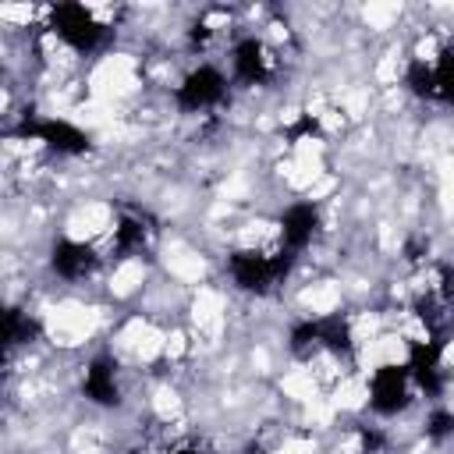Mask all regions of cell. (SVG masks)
Returning a JSON list of instances; mask_svg holds the SVG:
<instances>
[{
  "mask_svg": "<svg viewBox=\"0 0 454 454\" xmlns=\"http://www.w3.org/2000/svg\"><path fill=\"white\" fill-rule=\"evenodd\" d=\"M153 412H157L160 419H171V415H177V412H181V398H177V390H171V387H160L157 394H153Z\"/></svg>",
  "mask_w": 454,
  "mask_h": 454,
  "instance_id": "obj_12",
  "label": "cell"
},
{
  "mask_svg": "<svg viewBox=\"0 0 454 454\" xmlns=\"http://www.w3.org/2000/svg\"><path fill=\"white\" fill-rule=\"evenodd\" d=\"M252 366H256L259 373L270 369V355H266V348H256V351H252Z\"/></svg>",
  "mask_w": 454,
  "mask_h": 454,
  "instance_id": "obj_20",
  "label": "cell"
},
{
  "mask_svg": "<svg viewBox=\"0 0 454 454\" xmlns=\"http://www.w3.org/2000/svg\"><path fill=\"white\" fill-rule=\"evenodd\" d=\"M405 338H412V341H422V344H426V341H430V330L422 326L419 320H408V323H405Z\"/></svg>",
  "mask_w": 454,
  "mask_h": 454,
  "instance_id": "obj_16",
  "label": "cell"
},
{
  "mask_svg": "<svg viewBox=\"0 0 454 454\" xmlns=\"http://www.w3.org/2000/svg\"><path fill=\"white\" fill-rule=\"evenodd\" d=\"M139 60L132 53H110L103 57L100 64L89 75V96L96 103H110V100H121V96H132L139 89Z\"/></svg>",
  "mask_w": 454,
  "mask_h": 454,
  "instance_id": "obj_2",
  "label": "cell"
},
{
  "mask_svg": "<svg viewBox=\"0 0 454 454\" xmlns=\"http://www.w3.org/2000/svg\"><path fill=\"white\" fill-rule=\"evenodd\" d=\"M281 121H284V125H295V121H298V107H288V110L281 114Z\"/></svg>",
  "mask_w": 454,
  "mask_h": 454,
  "instance_id": "obj_22",
  "label": "cell"
},
{
  "mask_svg": "<svg viewBox=\"0 0 454 454\" xmlns=\"http://www.w3.org/2000/svg\"><path fill=\"white\" fill-rule=\"evenodd\" d=\"M0 21L28 25V21H33V4H4V8H0Z\"/></svg>",
  "mask_w": 454,
  "mask_h": 454,
  "instance_id": "obj_13",
  "label": "cell"
},
{
  "mask_svg": "<svg viewBox=\"0 0 454 454\" xmlns=\"http://www.w3.org/2000/svg\"><path fill=\"white\" fill-rule=\"evenodd\" d=\"M398 75H401V64H398V53H390V57H383L380 64H376V82L380 85H390V82H398Z\"/></svg>",
  "mask_w": 454,
  "mask_h": 454,
  "instance_id": "obj_14",
  "label": "cell"
},
{
  "mask_svg": "<svg viewBox=\"0 0 454 454\" xmlns=\"http://www.w3.org/2000/svg\"><path fill=\"white\" fill-rule=\"evenodd\" d=\"M281 390L288 398H295V401H306V405H313L316 401V376L313 373H306V369H291L284 380H281Z\"/></svg>",
  "mask_w": 454,
  "mask_h": 454,
  "instance_id": "obj_8",
  "label": "cell"
},
{
  "mask_svg": "<svg viewBox=\"0 0 454 454\" xmlns=\"http://www.w3.org/2000/svg\"><path fill=\"white\" fill-rule=\"evenodd\" d=\"M146 281V263L142 259H125L114 274H110V295L114 298H132Z\"/></svg>",
  "mask_w": 454,
  "mask_h": 454,
  "instance_id": "obj_6",
  "label": "cell"
},
{
  "mask_svg": "<svg viewBox=\"0 0 454 454\" xmlns=\"http://www.w3.org/2000/svg\"><path fill=\"white\" fill-rule=\"evenodd\" d=\"M415 57H419V60H433V57H437V40H433V36L419 40V46H415Z\"/></svg>",
  "mask_w": 454,
  "mask_h": 454,
  "instance_id": "obj_18",
  "label": "cell"
},
{
  "mask_svg": "<svg viewBox=\"0 0 454 454\" xmlns=\"http://www.w3.org/2000/svg\"><path fill=\"white\" fill-rule=\"evenodd\" d=\"M334 189H338V181H334V177H320L316 185L309 189V199H323V195H330Z\"/></svg>",
  "mask_w": 454,
  "mask_h": 454,
  "instance_id": "obj_17",
  "label": "cell"
},
{
  "mask_svg": "<svg viewBox=\"0 0 454 454\" xmlns=\"http://www.w3.org/2000/svg\"><path fill=\"white\" fill-rule=\"evenodd\" d=\"M366 398H369V390H366V380H358V376H344L338 387H334V408H341V412H358L362 405H366Z\"/></svg>",
  "mask_w": 454,
  "mask_h": 454,
  "instance_id": "obj_7",
  "label": "cell"
},
{
  "mask_svg": "<svg viewBox=\"0 0 454 454\" xmlns=\"http://www.w3.org/2000/svg\"><path fill=\"white\" fill-rule=\"evenodd\" d=\"M320 121H323V128H326V132H341V128H344V117H341L338 110H326Z\"/></svg>",
  "mask_w": 454,
  "mask_h": 454,
  "instance_id": "obj_19",
  "label": "cell"
},
{
  "mask_svg": "<svg viewBox=\"0 0 454 454\" xmlns=\"http://www.w3.org/2000/svg\"><path fill=\"white\" fill-rule=\"evenodd\" d=\"M164 266L171 270V277L181 281V284H199L206 277V259L185 245H171L167 256H164Z\"/></svg>",
  "mask_w": 454,
  "mask_h": 454,
  "instance_id": "obj_4",
  "label": "cell"
},
{
  "mask_svg": "<svg viewBox=\"0 0 454 454\" xmlns=\"http://www.w3.org/2000/svg\"><path fill=\"white\" fill-rule=\"evenodd\" d=\"M164 348H167V334H164V330H157V326H149L146 334H142V341H139V348H135V358L139 362H153Z\"/></svg>",
  "mask_w": 454,
  "mask_h": 454,
  "instance_id": "obj_11",
  "label": "cell"
},
{
  "mask_svg": "<svg viewBox=\"0 0 454 454\" xmlns=\"http://www.w3.org/2000/svg\"><path fill=\"white\" fill-rule=\"evenodd\" d=\"M341 298H344V295H341V284L320 281V284H313V288L302 291V306H306L313 316H330V313H338Z\"/></svg>",
  "mask_w": 454,
  "mask_h": 454,
  "instance_id": "obj_5",
  "label": "cell"
},
{
  "mask_svg": "<svg viewBox=\"0 0 454 454\" xmlns=\"http://www.w3.org/2000/svg\"><path fill=\"white\" fill-rule=\"evenodd\" d=\"M398 15H401V4H366L362 8V18H366L369 28H390Z\"/></svg>",
  "mask_w": 454,
  "mask_h": 454,
  "instance_id": "obj_10",
  "label": "cell"
},
{
  "mask_svg": "<svg viewBox=\"0 0 454 454\" xmlns=\"http://www.w3.org/2000/svg\"><path fill=\"white\" fill-rule=\"evenodd\" d=\"M227 309V298L217 288H199L192 298V320L199 330H209V334H220L224 330V313Z\"/></svg>",
  "mask_w": 454,
  "mask_h": 454,
  "instance_id": "obj_3",
  "label": "cell"
},
{
  "mask_svg": "<svg viewBox=\"0 0 454 454\" xmlns=\"http://www.w3.org/2000/svg\"><path fill=\"white\" fill-rule=\"evenodd\" d=\"M185 348H189L185 330H171V334H167V348H164V355H167V358H181V355H185Z\"/></svg>",
  "mask_w": 454,
  "mask_h": 454,
  "instance_id": "obj_15",
  "label": "cell"
},
{
  "mask_svg": "<svg viewBox=\"0 0 454 454\" xmlns=\"http://www.w3.org/2000/svg\"><path fill=\"white\" fill-rule=\"evenodd\" d=\"M96 323H100V309L68 298V302H57L46 313V338L60 348H75V344H85L93 338Z\"/></svg>",
  "mask_w": 454,
  "mask_h": 454,
  "instance_id": "obj_1",
  "label": "cell"
},
{
  "mask_svg": "<svg viewBox=\"0 0 454 454\" xmlns=\"http://www.w3.org/2000/svg\"><path fill=\"white\" fill-rule=\"evenodd\" d=\"M373 344L380 351V366H405V362H408V341H405V334H376Z\"/></svg>",
  "mask_w": 454,
  "mask_h": 454,
  "instance_id": "obj_9",
  "label": "cell"
},
{
  "mask_svg": "<svg viewBox=\"0 0 454 454\" xmlns=\"http://www.w3.org/2000/svg\"><path fill=\"white\" fill-rule=\"evenodd\" d=\"M206 25H209V28H220V25H227V15H209Z\"/></svg>",
  "mask_w": 454,
  "mask_h": 454,
  "instance_id": "obj_21",
  "label": "cell"
}]
</instances>
